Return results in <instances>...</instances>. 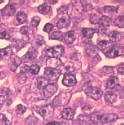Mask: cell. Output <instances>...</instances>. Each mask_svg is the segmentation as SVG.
<instances>
[{"instance_id":"44","label":"cell","mask_w":124,"mask_h":125,"mask_svg":"<svg viewBox=\"0 0 124 125\" xmlns=\"http://www.w3.org/2000/svg\"><path fill=\"white\" fill-rule=\"evenodd\" d=\"M2 93H3V95H5L6 96H9V95L11 94V91L9 88H4L2 90Z\"/></svg>"},{"instance_id":"38","label":"cell","mask_w":124,"mask_h":125,"mask_svg":"<svg viewBox=\"0 0 124 125\" xmlns=\"http://www.w3.org/2000/svg\"><path fill=\"white\" fill-rule=\"evenodd\" d=\"M30 30H29V27H27V26H23V27H22L20 29V32H21V34L24 35V36H29L30 33Z\"/></svg>"},{"instance_id":"9","label":"cell","mask_w":124,"mask_h":125,"mask_svg":"<svg viewBox=\"0 0 124 125\" xmlns=\"http://www.w3.org/2000/svg\"><path fill=\"white\" fill-rule=\"evenodd\" d=\"M76 79L72 73H65L62 80V84L65 86H72L76 84Z\"/></svg>"},{"instance_id":"24","label":"cell","mask_w":124,"mask_h":125,"mask_svg":"<svg viewBox=\"0 0 124 125\" xmlns=\"http://www.w3.org/2000/svg\"><path fill=\"white\" fill-rule=\"evenodd\" d=\"M105 99L108 103H114L117 99L116 94L113 92H107L105 95Z\"/></svg>"},{"instance_id":"33","label":"cell","mask_w":124,"mask_h":125,"mask_svg":"<svg viewBox=\"0 0 124 125\" xmlns=\"http://www.w3.org/2000/svg\"><path fill=\"white\" fill-rule=\"evenodd\" d=\"M109 41L107 40H101L98 43V47L101 50H105L109 45Z\"/></svg>"},{"instance_id":"21","label":"cell","mask_w":124,"mask_h":125,"mask_svg":"<svg viewBox=\"0 0 124 125\" xmlns=\"http://www.w3.org/2000/svg\"><path fill=\"white\" fill-rule=\"evenodd\" d=\"M21 63H22V59H20V57L16 56L11 59V62L9 64V68L12 72H15L18 66H20L21 64Z\"/></svg>"},{"instance_id":"42","label":"cell","mask_w":124,"mask_h":125,"mask_svg":"<svg viewBox=\"0 0 124 125\" xmlns=\"http://www.w3.org/2000/svg\"><path fill=\"white\" fill-rule=\"evenodd\" d=\"M10 36L7 31H4L0 33V39H9Z\"/></svg>"},{"instance_id":"48","label":"cell","mask_w":124,"mask_h":125,"mask_svg":"<svg viewBox=\"0 0 124 125\" xmlns=\"http://www.w3.org/2000/svg\"><path fill=\"white\" fill-rule=\"evenodd\" d=\"M46 125H61V123H59V122L57 121H52L50 123H48Z\"/></svg>"},{"instance_id":"49","label":"cell","mask_w":124,"mask_h":125,"mask_svg":"<svg viewBox=\"0 0 124 125\" xmlns=\"http://www.w3.org/2000/svg\"><path fill=\"white\" fill-rule=\"evenodd\" d=\"M4 1H3V0H0V3H3Z\"/></svg>"},{"instance_id":"27","label":"cell","mask_w":124,"mask_h":125,"mask_svg":"<svg viewBox=\"0 0 124 125\" xmlns=\"http://www.w3.org/2000/svg\"><path fill=\"white\" fill-rule=\"evenodd\" d=\"M50 7L48 5V4L45 3L39 6L38 7V11L41 14H47L50 12Z\"/></svg>"},{"instance_id":"39","label":"cell","mask_w":124,"mask_h":125,"mask_svg":"<svg viewBox=\"0 0 124 125\" xmlns=\"http://www.w3.org/2000/svg\"><path fill=\"white\" fill-rule=\"evenodd\" d=\"M54 28V25L52 23H47L45 24L43 27V31L45 32H50Z\"/></svg>"},{"instance_id":"41","label":"cell","mask_w":124,"mask_h":125,"mask_svg":"<svg viewBox=\"0 0 124 125\" xmlns=\"http://www.w3.org/2000/svg\"><path fill=\"white\" fill-rule=\"evenodd\" d=\"M89 119H90V117H89L87 115H79V116L78 117V120L82 123L87 122Z\"/></svg>"},{"instance_id":"36","label":"cell","mask_w":124,"mask_h":125,"mask_svg":"<svg viewBox=\"0 0 124 125\" xmlns=\"http://www.w3.org/2000/svg\"><path fill=\"white\" fill-rule=\"evenodd\" d=\"M40 21H41V19H40V17H38V16L33 17L32 18V20H31V25L34 27H38L39 24H40Z\"/></svg>"},{"instance_id":"13","label":"cell","mask_w":124,"mask_h":125,"mask_svg":"<svg viewBox=\"0 0 124 125\" xmlns=\"http://www.w3.org/2000/svg\"><path fill=\"white\" fill-rule=\"evenodd\" d=\"M70 18L68 16H65L61 17L59 20L57 22V27L58 29H65V28H67L70 25Z\"/></svg>"},{"instance_id":"1","label":"cell","mask_w":124,"mask_h":125,"mask_svg":"<svg viewBox=\"0 0 124 125\" xmlns=\"http://www.w3.org/2000/svg\"><path fill=\"white\" fill-rule=\"evenodd\" d=\"M118 119V115L115 114H100L98 112L92 113L90 116V120L94 123H101L105 124L114 122Z\"/></svg>"},{"instance_id":"22","label":"cell","mask_w":124,"mask_h":125,"mask_svg":"<svg viewBox=\"0 0 124 125\" xmlns=\"http://www.w3.org/2000/svg\"><path fill=\"white\" fill-rule=\"evenodd\" d=\"M85 52H86L87 55L92 57H95L96 56H98V48L95 46H94L93 45H91V44H89L88 45V47H87Z\"/></svg>"},{"instance_id":"32","label":"cell","mask_w":124,"mask_h":125,"mask_svg":"<svg viewBox=\"0 0 124 125\" xmlns=\"http://www.w3.org/2000/svg\"><path fill=\"white\" fill-rule=\"evenodd\" d=\"M17 79H18V81L20 84H23L27 81V75L25 73L20 72V73L17 75Z\"/></svg>"},{"instance_id":"6","label":"cell","mask_w":124,"mask_h":125,"mask_svg":"<svg viewBox=\"0 0 124 125\" xmlns=\"http://www.w3.org/2000/svg\"><path fill=\"white\" fill-rule=\"evenodd\" d=\"M71 96V93L61 94L55 97L53 102H52V105L56 106H65L69 101V99Z\"/></svg>"},{"instance_id":"29","label":"cell","mask_w":124,"mask_h":125,"mask_svg":"<svg viewBox=\"0 0 124 125\" xmlns=\"http://www.w3.org/2000/svg\"><path fill=\"white\" fill-rule=\"evenodd\" d=\"M50 39H54V40H59L61 41L63 39V34L62 32L60 31H55L50 36Z\"/></svg>"},{"instance_id":"35","label":"cell","mask_w":124,"mask_h":125,"mask_svg":"<svg viewBox=\"0 0 124 125\" xmlns=\"http://www.w3.org/2000/svg\"><path fill=\"white\" fill-rule=\"evenodd\" d=\"M0 121L1 122L2 125H10L11 124L10 121L6 117L5 115L2 114H0Z\"/></svg>"},{"instance_id":"14","label":"cell","mask_w":124,"mask_h":125,"mask_svg":"<svg viewBox=\"0 0 124 125\" xmlns=\"http://www.w3.org/2000/svg\"><path fill=\"white\" fill-rule=\"evenodd\" d=\"M15 12H16V8L12 4H9L1 10V14L3 16H13L15 14Z\"/></svg>"},{"instance_id":"34","label":"cell","mask_w":124,"mask_h":125,"mask_svg":"<svg viewBox=\"0 0 124 125\" xmlns=\"http://www.w3.org/2000/svg\"><path fill=\"white\" fill-rule=\"evenodd\" d=\"M103 10L105 13L117 12L118 8L114 7H111V6H107V7H105Z\"/></svg>"},{"instance_id":"5","label":"cell","mask_w":124,"mask_h":125,"mask_svg":"<svg viewBox=\"0 0 124 125\" xmlns=\"http://www.w3.org/2000/svg\"><path fill=\"white\" fill-rule=\"evenodd\" d=\"M64 47L61 45H56L46 50V55L49 57L59 58L64 54Z\"/></svg>"},{"instance_id":"7","label":"cell","mask_w":124,"mask_h":125,"mask_svg":"<svg viewBox=\"0 0 124 125\" xmlns=\"http://www.w3.org/2000/svg\"><path fill=\"white\" fill-rule=\"evenodd\" d=\"M60 71L56 68L47 67L45 68L44 71V77L48 81L58 80V79L60 76Z\"/></svg>"},{"instance_id":"40","label":"cell","mask_w":124,"mask_h":125,"mask_svg":"<svg viewBox=\"0 0 124 125\" xmlns=\"http://www.w3.org/2000/svg\"><path fill=\"white\" fill-rule=\"evenodd\" d=\"M100 18L96 14L92 15L90 18V22L92 24H97L98 23Z\"/></svg>"},{"instance_id":"47","label":"cell","mask_w":124,"mask_h":125,"mask_svg":"<svg viewBox=\"0 0 124 125\" xmlns=\"http://www.w3.org/2000/svg\"><path fill=\"white\" fill-rule=\"evenodd\" d=\"M5 101V97L3 95H0V109L3 105Z\"/></svg>"},{"instance_id":"50","label":"cell","mask_w":124,"mask_h":125,"mask_svg":"<svg viewBox=\"0 0 124 125\" xmlns=\"http://www.w3.org/2000/svg\"><path fill=\"white\" fill-rule=\"evenodd\" d=\"M1 73L0 72V77H1Z\"/></svg>"},{"instance_id":"25","label":"cell","mask_w":124,"mask_h":125,"mask_svg":"<svg viewBox=\"0 0 124 125\" xmlns=\"http://www.w3.org/2000/svg\"><path fill=\"white\" fill-rule=\"evenodd\" d=\"M48 82H49V81L46 79L45 77H38L36 81V86L39 90H43L48 84Z\"/></svg>"},{"instance_id":"4","label":"cell","mask_w":124,"mask_h":125,"mask_svg":"<svg viewBox=\"0 0 124 125\" xmlns=\"http://www.w3.org/2000/svg\"><path fill=\"white\" fill-rule=\"evenodd\" d=\"M124 54V47L118 45H113L107 52H105V55H106V57L109 58H115L119 56H122Z\"/></svg>"},{"instance_id":"17","label":"cell","mask_w":124,"mask_h":125,"mask_svg":"<svg viewBox=\"0 0 124 125\" xmlns=\"http://www.w3.org/2000/svg\"><path fill=\"white\" fill-rule=\"evenodd\" d=\"M74 116V111L72 108H64L61 112V117L65 120H72Z\"/></svg>"},{"instance_id":"15","label":"cell","mask_w":124,"mask_h":125,"mask_svg":"<svg viewBox=\"0 0 124 125\" xmlns=\"http://www.w3.org/2000/svg\"><path fill=\"white\" fill-rule=\"evenodd\" d=\"M108 36H109L110 41L113 43H118L122 39V34L121 32H118V31H111L109 33Z\"/></svg>"},{"instance_id":"2","label":"cell","mask_w":124,"mask_h":125,"mask_svg":"<svg viewBox=\"0 0 124 125\" xmlns=\"http://www.w3.org/2000/svg\"><path fill=\"white\" fill-rule=\"evenodd\" d=\"M83 12L82 4L79 1H72L67 7V12L68 13V16L73 19H79L82 16Z\"/></svg>"},{"instance_id":"18","label":"cell","mask_w":124,"mask_h":125,"mask_svg":"<svg viewBox=\"0 0 124 125\" xmlns=\"http://www.w3.org/2000/svg\"><path fill=\"white\" fill-rule=\"evenodd\" d=\"M61 60L58 58H54V57H50L47 61V67L49 68H55L56 67L61 66Z\"/></svg>"},{"instance_id":"45","label":"cell","mask_w":124,"mask_h":125,"mask_svg":"<svg viewBox=\"0 0 124 125\" xmlns=\"http://www.w3.org/2000/svg\"><path fill=\"white\" fill-rule=\"evenodd\" d=\"M29 70V66H28L27 65H23L21 68V70L20 72H23V73H26L27 72H28Z\"/></svg>"},{"instance_id":"26","label":"cell","mask_w":124,"mask_h":125,"mask_svg":"<svg viewBox=\"0 0 124 125\" xmlns=\"http://www.w3.org/2000/svg\"><path fill=\"white\" fill-rule=\"evenodd\" d=\"M62 72L65 73H71V72L74 70V68L73 64L70 62H68L66 64L62 65V68H61Z\"/></svg>"},{"instance_id":"31","label":"cell","mask_w":124,"mask_h":125,"mask_svg":"<svg viewBox=\"0 0 124 125\" xmlns=\"http://www.w3.org/2000/svg\"><path fill=\"white\" fill-rule=\"evenodd\" d=\"M40 69V67L38 66V64H33L32 66H29V71L33 75H36V74H38L39 73Z\"/></svg>"},{"instance_id":"28","label":"cell","mask_w":124,"mask_h":125,"mask_svg":"<svg viewBox=\"0 0 124 125\" xmlns=\"http://www.w3.org/2000/svg\"><path fill=\"white\" fill-rule=\"evenodd\" d=\"M16 19L17 21H18L20 23H24L25 22L27 21V18L26 14H25L23 12H19L17 14Z\"/></svg>"},{"instance_id":"16","label":"cell","mask_w":124,"mask_h":125,"mask_svg":"<svg viewBox=\"0 0 124 125\" xmlns=\"http://www.w3.org/2000/svg\"><path fill=\"white\" fill-rule=\"evenodd\" d=\"M119 86L118 78L116 76L112 75L107 82V87L109 89H115Z\"/></svg>"},{"instance_id":"30","label":"cell","mask_w":124,"mask_h":125,"mask_svg":"<svg viewBox=\"0 0 124 125\" xmlns=\"http://www.w3.org/2000/svg\"><path fill=\"white\" fill-rule=\"evenodd\" d=\"M114 25H116L119 28L123 29L124 27V17L123 16H120L114 21Z\"/></svg>"},{"instance_id":"23","label":"cell","mask_w":124,"mask_h":125,"mask_svg":"<svg viewBox=\"0 0 124 125\" xmlns=\"http://www.w3.org/2000/svg\"><path fill=\"white\" fill-rule=\"evenodd\" d=\"M82 35L85 38L87 39H90L93 37L94 33H96V29H87V28H83L82 29Z\"/></svg>"},{"instance_id":"19","label":"cell","mask_w":124,"mask_h":125,"mask_svg":"<svg viewBox=\"0 0 124 125\" xmlns=\"http://www.w3.org/2000/svg\"><path fill=\"white\" fill-rule=\"evenodd\" d=\"M12 54V50L11 47H7L5 48L0 49V57L2 59H8L11 58Z\"/></svg>"},{"instance_id":"8","label":"cell","mask_w":124,"mask_h":125,"mask_svg":"<svg viewBox=\"0 0 124 125\" xmlns=\"http://www.w3.org/2000/svg\"><path fill=\"white\" fill-rule=\"evenodd\" d=\"M54 112V107L52 104H47L43 107H41L39 110V114L41 117L44 119H47L50 117L53 114Z\"/></svg>"},{"instance_id":"10","label":"cell","mask_w":124,"mask_h":125,"mask_svg":"<svg viewBox=\"0 0 124 125\" xmlns=\"http://www.w3.org/2000/svg\"><path fill=\"white\" fill-rule=\"evenodd\" d=\"M57 90H58V86H56V84L54 83L48 84L43 88V94L45 97L49 98L55 94V93L57 92Z\"/></svg>"},{"instance_id":"12","label":"cell","mask_w":124,"mask_h":125,"mask_svg":"<svg viewBox=\"0 0 124 125\" xmlns=\"http://www.w3.org/2000/svg\"><path fill=\"white\" fill-rule=\"evenodd\" d=\"M98 24L100 25V29L103 31V30H105L107 27H109L111 25V20L107 16H101V17L100 18Z\"/></svg>"},{"instance_id":"37","label":"cell","mask_w":124,"mask_h":125,"mask_svg":"<svg viewBox=\"0 0 124 125\" xmlns=\"http://www.w3.org/2000/svg\"><path fill=\"white\" fill-rule=\"evenodd\" d=\"M16 110L17 113H18L19 115H22L24 113L26 112L27 110V108L24 106L22 104H18L16 106Z\"/></svg>"},{"instance_id":"3","label":"cell","mask_w":124,"mask_h":125,"mask_svg":"<svg viewBox=\"0 0 124 125\" xmlns=\"http://www.w3.org/2000/svg\"><path fill=\"white\" fill-rule=\"evenodd\" d=\"M83 90L88 96L93 99L94 100H99L103 95L102 91L97 87H92L89 82L84 84Z\"/></svg>"},{"instance_id":"11","label":"cell","mask_w":124,"mask_h":125,"mask_svg":"<svg viewBox=\"0 0 124 125\" xmlns=\"http://www.w3.org/2000/svg\"><path fill=\"white\" fill-rule=\"evenodd\" d=\"M36 56H37V53L36 50L33 48H30L21 59L22 61L23 60L24 62H31L36 58Z\"/></svg>"},{"instance_id":"20","label":"cell","mask_w":124,"mask_h":125,"mask_svg":"<svg viewBox=\"0 0 124 125\" xmlns=\"http://www.w3.org/2000/svg\"><path fill=\"white\" fill-rule=\"evenodd\" d=\"M76 39V33L74 31H70L67 32L64 36V41L67 45L72 44Z\"/></svg>"},{"instance_id":"51","label":"cell","mask_w":124,"mask_h":125,"mask_svg":"<svg viewBox=\"0 0 124 125\" xmlns=\"http://www.w3.org/2000/svg\"><path fill=\"white\" fill-rule=\"evenodd\" d=\"M124 125V124H122V125Z\"/></svg>"},{"instance_id":"43","label":"cell","mask_w":124,"mask_h":125,"mask_svg":"<svg viewBox=\"0 0 124 125\" xmlns=\"http://www.w3.org/2000/svg\"><path fill=\"white\" fill-rule=\"evenodd\" d=\"M44 43H45V41H44L42 37L40 38H37L36 39V45H38V46H40V45H41Z\"/></svg>"},{"instance_id":"46","label":"cell","mask_w":124,"mask_h":125,"mask_svg":"<svg viewBox=\"0 0 124 125\" xmlns=\"http://www.w3.org/2000/svg\"><path fill=\"white\" fill-rule=\"evenodd\" d=\"M118 72L119 73H120L121 75H123L124 73V65L123 63H122V64L119 66Z\"/></svg>"}]
</instances>
